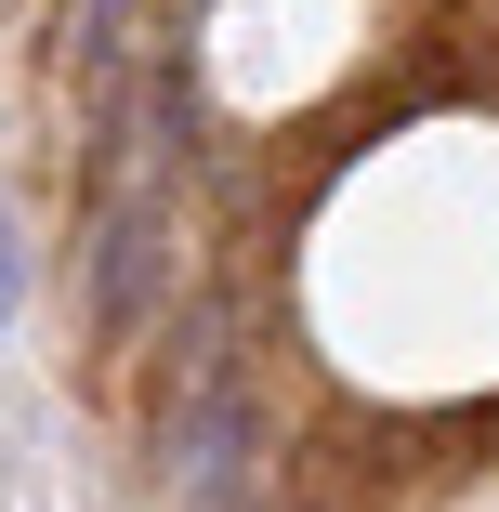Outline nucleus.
Instances as JSON below:
<instances>
[{
    "label": "nucleus",
    "mask_w": 499,
    "mask_h": 512,
    "mask_svg": "<svg viewBox=\"0 0 499 512\" xmlns=\"http://www.w3.org/2000/svg\"><path fill=\"white\" fill-rule=\"evenodd\" d=\"M145 289H158V158H132L106 237H92V316L132 329V316H145Z\"/></svg>",
    "instance_id": "nucleus-1"
},
{
    "label": "nucleus",
    "mask_w": 499,
    "mask_h": 512,
    "mask_svg": "<svg viewBox=\"0 0 499 512\" xmlns=\"http://www.w3.org/2000/svg\"><path fill=\"white\" fill-rule=\"evenodd\" d=\"M237 473H250V407H237V381H197V421H184V447H171L184 512H224Z\"/></svg>",
    "instance_id": "nucleus-2"
},
{
    "label": "nucleus",
    "mask_w": 499,
    "mask_h": 512,
    "mask_svg": "<svg viewBox=\"0 0 499 512\" xmlns=\"http://www.w3.org/2000/svg\"><path fill=\"white\" fill-rule=\"evenodd\" d=\"M119 27H132V0H79V79H119Z\"/></svg>",
    "instance_id": "nucleus-3"
},
{
    "label": "nucleus",
    "mask_w": 499,
    "mask_h": 512,
    "mask_svg": "<svg viewBox=\"0 0 499 512\" xmlns=\"http://www.w3.org/2000/svg\"><path fill=\"white\" fill-rule=\"evenodd\" d=\"M27 302V263H14V211H0V316Z\"/></svg>",
    "instance_id": "nucleus-4"
}]
</instances>
